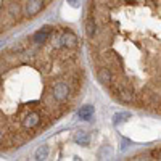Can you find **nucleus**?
<instances>
[{"label":"nucleus","mask_w":161,"mask_h":161,"mask_svg":"<svg viewBox=\"0 0 161 161\" xmlns=\"http://www.w3.org/2000/svg\"><path fill=\"white\" fill-rule=\"evenodd\" d=\"M2 139H3V134H2V132H0V142H2Z\"/></svg>","instance_id":"obj_16"},{"label":"nucleus","mask_w":161,"mask_h":161,"mask_svg":"<svg viewBox=\"0 0 161 161\" xmlns=\"http://www.w3.org/2000/svg\"><path fill=\"white\" fill-rule=\"evenodd\" d=\"M130 143H132V142H130L129 139H123V140H121V147H119V150H121V152H126V150L129 148V147H130Z\"/></svg>","instance_id":"obj_14"},{"label":"nucleus","mask_w":161,"mask_h":161,"mask_svg":"<svg viewBox=\"0 0 161 161\" xmlns=\"http://www.w3.org/2000/svg\"><path fill=\"white\" fill-rule=\"evenodd\" d=\"M57 45L58 47H76V44H77V37L71 32V31H66V32H63L58 39H57Z\"/></svg>","instance_id":"obj_3"},{"label":"nucleus","mask_w":161,"mask_h":161,"mask_svg":"<svg viewBox=\"0 0 161 161\" xmlns=\"http://www.w3.org/2000/svg\"><path fill=\"white\" fill-rule=\"evenodd\" d=\"M93 113H95V106H93V105H84V106H80V108H79L77 118L80 121H90L93 118Z\"/></svg>","instance_id":"obj_4"},{"label":"nucleus","mask_w":161,"mask_h":161,"mask_svg":"<svg viewBox=\"0 0 161 161\" xmlns=\"http://www.w3.org/2000/svg\"><path fill=\"white\" fill-rule=\"evenodd\" d=\"M111 156H113V148L110 145H103L100 148V152H98V158L105 159V158H111Z\"/></svg>","instance_id":"obj_13"},{"label":"nucleus","mask_w":161,"mask_h":161,"mask_svg":"<svg viewBox=\"0 0 161 161\" xmlns=\"http://www.w3.org/2000/svg\"><path fill=\"white\" fill-rule=\"evenodd\" d=\"M97 79H98L100 84L108 86V84H111V80H113V73L110 71V68H100L97 71Z\"/></svg>","instance_id":"obj_5"},{"label":"nucleus","mask_w":161,"mask_h":161,"mask_svg":"<svg viewBox=\"0 0 161 161\" xmlns=\"http://www.w3.org/2000/svg\"><path fill=\"white\" fill-rule=\"evenodd\" d=\"M39 121H40L39 113L31 111V113H28V114L24 116V119H23V126H24L26 129H32V127H36V126L39 124Z\"/></svg>","instance_id":"obj_6"},{"label":"nucleus","mask_w":161,"mask_h":161,"mask_svg":"<svg viewBox=\"0 0 161 161\" xmlns=\"http://www.w3.org/2000/svg\"><path fill=\"white\" fill-rule=\"evenodd\" d=\"M66 3L71 8H79V0H66Z\"/></svg>","instance_id":"obj_15"},{"label":"nucleus","mask_w":161,"mask_h":161,"mask_svg":"<svg viewBox=\"0 0 161 161\" xmlns=\"http://www.w3.org/2000/svg\"><path fill=\"white\" fill-rule=\"evenodd\" d=\"M86 34L87 37H93L97 34V23L93 21V18H89L86 21Z\"/></svg>","instance_id":"obj_12"},{"label":"nucleus","mask_w":161,"mask_h":161,"mask_svg":"<svg viewBox=\"0 0 161 161\" xmlns=\"http://www.w3.org/2000/svg\"><path fill=\"white\" fill-rule=\"evenodd\" d=\"M116 95H118V98H119L121 102H124V103H130V102L134 100V93H132V90H129V89H118Z\"/></svg>","instance_id":"obj_11"},{"label":"nucleus","mask_w":161,"mask_h":161,"mask_svg":"<svg viewBox=\"0 0 161 161\" xmlns=\"http://www.w3.org/2000/svg\"><path fill=\"white\" fill-rule=\"evenodd\" d=\"M73 140H74V143H77V145L87 147V145L90 143V136H89V132H86V130H76L74 136H73Z\"/></svg>","instance_id":"obj_8"},{"label":"nucleus","mask_w":161,"mask_h":161,"mask_svg":"<svg viewBox=\"0 0 161 161\" xmlns=\"http://www.w3.org/2000/svg\"><path fill=\"white\" fill-rule=\"evenodd\" d=\"M50 32H52V29L48 28V26H45V28H42V29H39V31L34 32L32 40H34L36 44H44V42H47V39H48Z\"/></svg>","instance_id":"obj_7"},{"label":"nucleus","mask_w":161,"mask_h":161,"mask_svg":"<svg viewBox=\"0 0 161 161\" xmlns=\"http://www.w3.org/2000/svg\"><path fill=\"white\" fill-rule=\"evenodd\" d=\"M48 155H50V147L45 145V143L44 145H39L37 148H36V152H34V159L42 161V159H47Z\"/></svg>","instance_id":"obj_10"},{"label":"nucleus","mask_w":161,"mask_h":161,"mask_svg":"<svg viewBox=\"0 0 161 161\" xmlns=\"http://www.w3.org/2000/svg\"><path fill=\"white\" fill-rule=\"evenodd\" d=\"M44 8V0H28V2L24 3V13L26 16H36L37 13H40Z\"/></svg>","instance_id":"obj_2"},{"label":"nucleus","mask_w":161,"mask_h":161,"mask_svg":"<svg viewBox=\"0 0 161 161\" xmlns=\"http://www.w3.org/2000/svg\"><path fill=\"white\" fill-rule=\"evenodd\" d=\"M3 44H5V42H3V40H0V47H2V45H3Z\"/></svg>","instance_id":"obj_17"},{"label":"nucleus","mask_w":161,"mask_h":161,"mask_svg":"<svg viewBox=\"0 0 161 161\" xmlns=\"http://www.w3.org/2000/svg\"><path fill=\"white\" fill-rule=\"evenodd\" d=\"M129 119H132V113H129V111H118V113L113 114L111 123H113V126H119V124L126 123V121H129Z\"/></svg>","instance_id":"obj_9"},{"label":"nucleus","mask_w":161,"mask_h":161,"mask_svg":"<svg viewBox=\"0 0 161 161\" xmlns=\"http://www.w3.org/2000/svg\"><path fill=\"white\" fill-rule=\"evenodd\" d=\"M69 93H71L69 86L66 82H63V80H60V82H57L55 86L52 87V95H53V98H55L57 102H64L66 98L69 97Z\"/></svg>","instance_id":"obj_1"}]
</instances>
